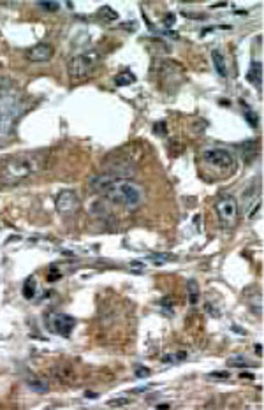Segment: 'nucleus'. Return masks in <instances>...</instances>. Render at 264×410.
Instances as JSON below:
<instances>
[{
  "label": "nucleus",
  "mask_w": 264,
  "mask_h": 410,
  "mask_svg": "<svg viewBox=\"0 0 264 410\" xmlns=\"http://www.w3.org/2000/svg\"><path fill=\"white\" fill-rule=\"evenodd\" d=\"M90 188L93 192L111 201L113 205H122L127 209H138L145 201V190L136 181L120 178L117 175H99L90 180Z\"/></svg>",
  "instance_id": "obj_1"
},
{
  "label": "nucleus",
  "mask_w": 264,
  "mask_h": 410,
  "mask_svg": "<svg viewBox=\"0 0 264 410\" xmlns=\"http://www.w3.org/2000/svg\"><path fill=\"white\" fill-rule=\"evenodd\" d=\"M0 168V183L14 185L37 173L42 168V159L37 153H18L7 157Z\"/></svg>",
  "instance_id": "obj_2"
},
{
  "label": "nucleus",
  "mask_w": 264,
  "mask_h": 410,
  "mask_svg": "<svg viewBox=\"0 0 264 410\" xmlns=\"http://www.w3.org/2000/svg\"><path fill=\"white\" fill-rule=\"evenodd\" d=\"M211 62H213L215 69H217L218 76H222V78H227V62H226V57H224L222 53L218 50H213L211 51Z\"/></svg>",
  "instance_id": "obj_9"
},
{
  "label": "nucleus",
  "mask_w": 264,
  "mask_h": 410,
  "mask_svg": "<svg viewBox=\"0 0 264 410\" xmlns=\"http://www.w3.org/2000/svg\"><path fill=\"white\" fill-rule=\"evenodd\" d=\"M136 377H139V379H147V377H150V370L141 366V368L136 370Z\"/></svg>",
  "instance_id": "obj_21"
},
{
  "label": "nucleus",
  "mask_w": 264,
  "mask_h": 410,
  "mask_svg": "<svg viewBox=\"0 0 264 410\" xmlns=\"http://www.w3.org/2000/svg\"><path fill=\"white\" fill-rule=\"evenodd\" d=\"M127 403H129L127 398H118V400H109L108 405L109 407H123V405H127Z\"/></svg>",
  "instance_id": "obj_19"
},
{
  "label": "nucleus",
  "mask_w": 264,
  "mask_h": 410,
  "mask_svg": "<svg viewBox=\"0 0 264 410\" xmlns=\"http://www.w3.org/2000/svg\"><path fill=\"white\" fill-rule=\"evenodd\" d=\"M148 259L155 261V264H166L171 259H175V256H171V254H150Z\"/></svg>",
  "instance_id": "obj_15"
},
{
  "label": "nucleus",
  "mask_w": 264,
  "mask_h": 410,
  "mask_svg": "<svg viewBox=\"0 0 264 410\" xmlns=\"http://www.w3.org/2000/svg\"><path fill=\"white\" fill-rule=\"evenodd\" d=\"M245 118L248 120V125L250 127H257V117L256 115H252L250 111H247V113H245Z\"/></svg>",
  "instance_id": "obj_20"
},
{
  "label": "nucleus",
  "mask_w": 264,
  "mask_h": 410,
  "mask_svg": "<svg viewBox=\"0 0 264 410\" xmlns=\"http://www.w3.org/2000/svg\"><path fill=\"white\" fill-rule=\"evenodd\" d=\"M136 81V76L132 72H122L115 78V85L117 87H127V85H132Z\"/></svg>",
  "instance_id": "obj_13"
},
{
  "label": "nucleus",
  "mask_w": 264,
  "mask_h": 410,
  "mask_svg": "<svg viewBox=\"0 0 264 410\" xmlns=\"http://www.w3.org/2000/svg\"><path fill=\"white\" fill-rule=\"evenodd\" d=\"M0 129H2V117H0Z\"/></svg>",
  "instance_id": "obj_26"
},
{
  "label": "nucleus",
  "mask_w": 264,
  "mask_h": 410,
  "mask_svg": "<svg viewBox=\"0 0 264 410\" xmlns=\"http://www.w3.org/2000/svg\"><path fill=\"white\" fill-rule=\"evenodd\" d=\"M59 278H60V275H59V273H57V275H55V273H50V276H48V280H50V282L59 280Z\"/></svg>",
  "instance_id": "obj_22"
},
{
  "label": "nucleus",
  "mask_w": 264,
  "mask_h": 410,
  "mask_svg": "<svg viewBox=\"0 0 264 410\" xmlns=\"http://www.w3.org/2000/svg\"><path fill=\"white\" fill-rule=\"evenodd\" d=\"M215 211H217L218 220H220V224L224 227H235L236 222H238L239 206H238V201H236V197L233 196L222 197L215 205Z\"/></svg>",
  "instance_id": "obj_4"
},
{
  "label": "nucleus",
  "mask_w": 264,
  "mask_h": 410,
  "mask_svg": "<svg viewBox=\"0 0 264 410\" xmlns=\"http://www.w3.org/2000/svg\"><path fill=\"white\" fill-rule=\"evenodd\" d=\"M187 289H189V301L190 305H197V299H199V285L194 278H190L187 282Z\"/></svg>",
  "instance_id": "obj_12"
},
{
  "label": "nucleus",
  "mask_w": 264,
  "mask_h": 410,
  "mask_svg": "<svg viewBox=\"0 0 264 410\" xmlns=\"http://www.w3.org/2000/svg\"><path fill=\"white\" fill-rule=\"evenodd\" d=\"M55 206L59 209V213L62 215H74L81 206L80 196L74 192V190H62V192L57 196V201H55Z\"/></svg>",
  "instance_id": "obj_7"
},
{
  "label": "nucleus",
  "mask_w": 264,
  "mask_h": 410,
  "mask_svg": "<svg viewBox=\"0 0 264 410\" xmlns=\"http://www.w3.org/2000/svg\"><path fill=\"white\" fill-rule=\"evenodd\" d=\"M241 377H245V379H254V375H250V373H241Z\"/></svg>",
  "instance_id": "obj_25"
},
{
  "label": "nucleus",
  "mask_w": 264,
  "mask_h": 410,
  "mask_svg": "<svg viewBox=\"0 0 264 410\" xmlns=\"http://www.w3.org/2000/svg\"><path fill=\"white\" fill-rule=\"evenodd\" d=\"M35 289H37L35 276H29V280H25V285H23V296H25V299H34Z\"/></svg>",
  "instance_id": "obj_11"
},
{
  "label": "nucleus",
  "mask_w": 264,
  "mask_h": 410,
  "mask_svg": "<svg viewBox=\"0 0 264 410\" xmlns=\"http://www.w3.org/2000/svg\"><path fill=\"white\" fill-rule=\"evenodd\" d=\"M99 18L104 21H115V20H118V13L113 11L109 5H102V7L99 9Z\"/></svg>",
  "instance_id": "obj_14"
},
{
  "label": "nucleus",
  "mask_w": 264,
  "mask_h": 410,
  "mask_svg": "<svg viewBox=\"0 0 264 410\" xmlns=\"http://www.w3.org/2000/svg\"><path fill=\"white\" fill-rule=\"evenodd\" d=\"M224 5H226V2H220V4H213L211 7H224Z\"/></svg>",
  "instance_id": "obj_24"
},
{
  "label": "nucleus",
  "mask_w": 264,
  "mask_h": 410,
  "mask_svg": "<svg viewBox=\"0 0 264 410\" xmlns=\"http://www.w3.org/2000/svg\"><path fill=\"white\" fill-rule=\"evenodd\" d=\"M203 159L206 164H210L217 169H229L235 166V157L229 150H224V148H215V150H206L203 153Z\"/></svg>",
  "instance_id": "obj_6"
},
{
  "label": "nucleus",
  "mask_w": 264,
  "mask_h": 410,
  "mask_svg": "<svg viewBox=\"0 0 264 410\" xmlns=\"http://www.w3.org/2000/svg\"><path fill=\"white\" fill-rule=\"evenodd\" d=\"M37 5L41 9H44V11H48V13H55V11L60 9L59 2H48V0H41V2H37Z\"/></svg>",
  "instance_id": "obj_17"
},
{
  "label": "nucleus",
  "mask_w": 264,
  "mask_h": 410,
  "mask_svg": "<svg viewBox=\"0 0 264 410\" xmlns=\"http://www.w3.org/2000/svg\"><path fill=\"white\" fill-rule=\"evenodd\" d=\"M247 80L250 81L252 85H257V87L261 85V81H263V65H261L259 62H254L250 65L248 74H247Z\"/></svg>",
  "instance_id": "obj_10"
},
{
  "label": "nucleus",
  "mask_w": 264,
  "mask_h": 410,
  "mask_svg": "<svg viewBox=\"0 0 264 410\" xmlns=\"http://www.w3.org/2000/svg\"><path fill=\"white\" fill-rule=\"evenodd\" d=\"M256 347H257V349H256L257 356H261V354H263V349H261V347H263V345H256Z\"/></svg>",
  "instance_id": "obj_23"
},
{
  "label": "nucleus",
  "mask_w": 264,
  "mask_h": 410,
  "mask_svg": "<svg viewBox=\"0 0 264 410\" xmlns=\"http://www.w3.org/2000/svg\"><path fill=\"white\" fill-rule=\"evenodd\" d=\"M210 379H218V381H227L229 379V372H211Z\"/></svg>",
  "instance_id": "obj_18"
},
{
  "label": "nucleus",
  "mask_w": 264,
  "mask_h": 410,
  "mask_svg": "<svg viewBox=\"0 0 264 410\" xmlns=\"http://www.w3.org/2000/svg\"><path fill=\"white\" fill-rule=\"evenodd\" d=\"M46 324H48V329L51 333H55V335L69 336L76 326V319L67 314H50Z\"/></svg>",
  "instance_id": "obj_5"
},
{
  "label": "nucleus",
  "mask_w": 264,
  "mask_h": 410,
  "mask_svg": "<svg viewBox=\"0 0 264 410\" xmlns=\"http://www.w3.org/2000/svg\"><path fill=\"white\" fill-rule=\"evenodd\" d=\"M29 387L34 389L35 393H48V384L44 381H29Z\"/></svg>",
  "instance_id": "obj_16"
},
{
  "label": "nucleus",
  "mask_w": 264,
  "mask_h": 410,
  "mask_svg": "<svg viewBox=\"0 0 264 410\" xmlns=\"http://www.w3.org/2000/svg\"><path fill=\"white\" fill-rule=\"evenodd\" d=\"M53 57V46L48 42H41L35 44L34 48L29 50V60L30 62H48Z\"/></svg>",
  "instance_id": "obj_8"
},
{
  "label": "nucleus",
  "mask_w": 264,
  "mask_h": 410,
  "mask_svg": "<svg viewBox=\"0 0 264 410\" xmlns=\"http://www.w3.org/2000/svg\"><path fill=\"white\" fill-rule=\"evenodd\" d=\"M97 65V55L95 53H87V55H78L69 62V76L72 80H85L92 74V71Z\"/></svg>",
  "instance_id": "obj_3"
}]
</instances>
